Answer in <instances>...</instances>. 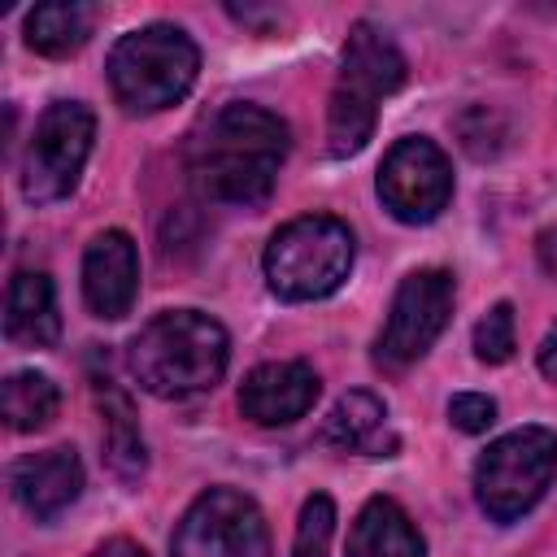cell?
Returning a JSON list of instances; mask_svg holds the SVG:
<instances>
[{
  "label": "cell",
  "instance_id": "obj_1",
  "mask_svg": "<svg viewBox=\"0 0 557 557\" xmlns=\"http://www.w3.org/2000/svg\"><path fill=\"white\" fill-rule=\"evenodd\" d=\"M292 131L278 113L231 100L222 104L187 144V174L205 200L218 205H261L287 161Z\"/></svg>",
  "mask_w": 557,
  "mask_h": 557
},
{
  "label": "cell",
  "instance_id": "obj_2",
  "mask_svg": "<svg viewBox=\"0 0 557 557\" xmlns=\"http://www.w3.org/2000/svg\"><path fill=\"white\" fill-rule=\"evenodd\" d=\"M231 361L226 326L200 309H165L144 322L126 348L135 383L161 400H187L222 383Z\"/></svg>",
  "mask_w": 557,
  "mask_h": 557
},
{
  "label": "cell",
  "instance_id": "obj_3",
  "mask_svg": "<svg viewBox=\"0 0 557 557\" xmlns=\"http://www.w3.org/2000/svg\"><path fill=\"white\" fill-rule=\"evenodd\" d=\"M405 83V57L400 48L370 22H357L344 44L339 78L331 87L326 104V148L331 157H352L374 135L379 104Z\"/></svg>",
  "mask_w": 557,
  "mask_h": 557
},
{
  "label": "cell",
  "instance_id": "obj_4",
  "mask_svg": "<svg viewBox=\"0 0 557 557\" xmlns=\"http://www.w3.org/2000/svg\"><path fill=\"white\" fill-rule=\"evenodd\" d=\"M104 70L117 104H126L131 113H161L191 91L200 74V48L183 26L148 22L139 30H126L109 48Z\"/></svg>",
  "mask_w": 557,
  "mask_h": 557
},
{
  "label": "cell",
  "instance_id": "obj_5",
  "mask_svg": "<svg viewBox=\"0 0 557 557\" xmlns=\"http://www.w3.org/2000/svg\"><path fill=\"white\" fill-rule=\"evenodd\" d=\"M357 244L348 222L331 213H305L283 222L265 244V283L278 300H322L344 287Z\"/></svg>",
  "mask_w": 557,
  "mask_h": 557
},
{
  "label": "cell",
  "instance_id": "obj_6",
  "mask_svg": "<svg viewBox=\"0 0 557 557\" xmlns=\"http://www.w3.org/2000/svg\"><path fill=\"white\" fill-rule=\"evenodd\" d=\"M557 479V431L518 426L492 440L474 461V500L492 522H518Z\"/></svg>",
  "mask_w": 557,
  "mask_h": 557
},
{
  "label": "cell",
  "instance_id": "obj_7",
  "mask_svg": "<svg viewBox=\"0 0 557 557\" xmlns=\"http://www.w3.org/2000/svg\"><path fill=\"white\" fill-rule=\"evenodd\" d=\"M96 139V113L83 100H52L22 157V196L30 205L65 200L78 187V174L91 157Z\"/></svg>",
  "mask_w": 557,
  "mask_h": 557
},
{
  "label": "cell",
  "instance_id": "obj_8",
  "mask_svg": "<svg viewBox=\"0 0 557 557\" xmlns=\"http://www.w3.org/2000/svg\"><path fill=\"white\" fill-rule=\"evenodd\" d=\"M174 557H270V527L239 487L200 492L174 527Z\"/></svg>",
  "mask_w": 557,
  "mask_h": 557
},
{
  "label": "cell",
  "instance_id": "obj_9",
  "mask_svg": "<svg viewBox=\"0 0 557 557\" xmlns=\"http://www.w3.org/2000/svg\"><path fill=\"white\" fill-rule=\"evenodd\" d=\"M453 296H457V283L440 265H426V270L405 274L400 287H396V296H392L387 322H383V331L374 339V361L383 370H405L418 357H426V348L448 326Z\"/></svg>",
  "mask_w": 557,
  "mask_h": 557
},
{
  "label": "cell",
  "instance_id": "obj_10",
  "mask_svg": "<svg viewBox=\"0 0 557 557\" xmlns=\"http://www.w3.org/2000/svg\"><path fill=\"white\" fill-rule=\"evenodd\" d=\"M379 200L396 222H435L453 200V165L444 148L426 135H405L387 148L379 165Z\"/></svg>",
  "mask_w": 557,
  "mask_h": 557
},
{
  "label": "cell",
  "instance_id": "obj_11",
  "mask_svg": "<svg viewBox=\"0 0 557 557\" xmlns=\"http://www.w3.org/2000/svg\"><path fill=\"white\" fill-rule=\"evenodd\" d=\"M139 296V252L126 231H100L83 252V300L96 318L117 322Z\"/></svg>",
  "mask_w": 557,
  "mask_h": 557
},
{
  "label": "cell",
  "instance_id": "obj_12",
  "mask_svg": "<svg viewBox=\"0 0 557 557\" xmlns=\"http://www.w3.org/2000/svg\"><path fill=\"white\" fill-rule=\"evenodd\" d=\"M318 392H322V383H318L313 366L265 361V366L248 370V379L239 383V413L257 426H287L313 409Z\"/></svg>",
  "mask_w": 557,
  "mask_h": 557
},
{
  "label": "cell",
  "instance_id": "obj_13",
  "mask_svg": "<svg viewBox=\"0 0 557 557\" xmlns=\"http://www.w3.org/2000/svg\"><path fill=\"white\" fill-rule=\"evenodd\" d=\"M9 487H13V500L35 522H48V518L65 513L78 500V492H83V461H78V453L70 444L48 448V453H30V457L13 461Z\"/></svg>",
  "mask_w": 557,
  "mask_h": 557
},
{
  "label": "cell",
  "instance_id": "obj_14",
  "mask_svg": "<svg viewBox=\"0 0 557 557\" xmlns=\"http://www.w3.org/2000/svg\"><path fill=\"white\" fill-rule=\"evenodd\" d=\"M4 335L17 348H52L61 339L57 292L44 270H17L4 296Z\"/></svg>",
  "mask_w": 557,
  "mask_h": 557
},
{
  "label": "cell",
  "instance_id": "obj_15",
  "mask_svg": "<svg viewBox=\"0 0 557 557\" xmlns=\"http://www.w3.org/2000/svg\"><path fill=\"white\" fill-rule=\"evenodd\" d=\"M322 444L339 453H366V457H392L396 435L387 426V405L374 392H344L335 409L322 422Z\"/></svg>",
  "mask_w": 557,
  "mask_h": 557
},
{
  "label": "cell",
  "instance_id": "obj_16",
  "mask_svg": "<svg viewBox=\"0 0 557 557\" xmlns=\"http://www.w3.org/2000/svg\"><path fill=\"white\" fill-rule=\"evenodd\" d=\"M344 557H426V540L392 496H370L348 531Z\"/></svg>",
  "mask_w": 557,
  "mask_h": 557
},
{
  "label": "cell",
  "instance_id": "obj_17",
  "mask_svg": "<svg viewBox=\"0 0 557 557\" xmlns=\"http://www.w3.org/2000/svg\"><path fill=\"white\" fill-rule=\"evenodd\" d=\"M91 392H96V405L104 413V461L117 479H139L148 457H144V435H139V422H135V405L131 396L109 379V374H96L91 379Z\"/></svg>",
  "mask_w": 557,
  "mask_h": 557
},
{
  "label": "cell",
  "instance_id": "obj_18",
  "mask_svg": "<svg viewBox=\"0 0 557 557\" xmlns=\"http://www.w3.org/2000/svg\"><path fill=\"white\" fill-rule=\"evenodd\" d=\"M91 22H96L91 4H74V0L35 4L26 13V48H35L39 57H70L87 44Z\"/></svg>",
  "mask_w": 557,
  "mask_h": 557
},
{
  "label": "cell",
  "instance_id": "obj_19",
  "mask_svg": "<svg viewBox=\"0 0 557 557\" xmlns=\"http://www.w3.org/2000/svg\"><path fill=\"white\" fill-rule=\"evenodd\" d=\"M0 409H4L9 431H44L57 418V409H61V392H57V383L48 374L17 370V374L4 379Z\"/></svg>",
  "mask_w": 557,
  "mask_h": 557
},
{
  "label": "cell",
  "instance_id": "obj_20",
  "mask_svg": "<svg viewBox=\"0 0 557 557\" xmlns=\"http://www.w3.org/2000/svg\"><path fill=\"white\" fill-rule=\"evenodd\" d=\"M331 540H335V500L322 496V492H313L300 505L292 557H331Z\"/></svg>",
  "mask_w": 557,
  "mask_h": 557
},
{
  "label": "cell",
  "instance_id": "obj_21",
  "mask_svg": "<svg viewBox=\"0 0 557 557\" xmlns=\"http://www.w3.org/2000/svg\"><path fill=\"white\" fill-rule=\"evenodd\" d=\"M513 348H518V335H513V305L500 300V305H492V309L479 318V326H474V357H479L483 366H505V361L513 357Z\"/></svg>",
  "mask_w": 557,
  "mask_h": 557
},
{
  "label": "cell",
  "instance_id": "obj_22",
  "mask_svg": "<svg viewBox=\"0 0 557 557\" xmlns=\"http://www.w3.org/2000/svg\"><path fill=\"white\" fill-rule=\"evenodd\" d=\"M448 422L457 431H466V435H479V431H487L496 422V400L483 396V392H457L448 400Z\"/></svg>",
  "mask_w": 557,
  "mask_h": 557
},
{
  "label": "cell",
  "instance_id": "obj_23",
  "mask_svg": "<svg viewBox=\"0 0 557 557\" xmlns=\"http://www.w3.org/2000/svg\"><path fill=\"white\" fill-rule=\"evenodd\" d=\"M535 361H540V374L557 387V322L544 331V339H540V352H535Z\"/></svg>",
  "mask_w": 557,
  "mask_h": 557
},
{
  "label": "cell",
  "instance_id": "obj_24",
  "mask_svg": "<svg viewBox=\"0 0 557 557\" xmlns=\"http://www.w3.org/2000/svg\"><path fill=\"white\" fill-rule=\"evenodd\" d=\"M91 557H148L135 540H109V544H100Z\"/></svg>",
  "mask_w": 557,
  "mask_h": 557
}]
</instances>
